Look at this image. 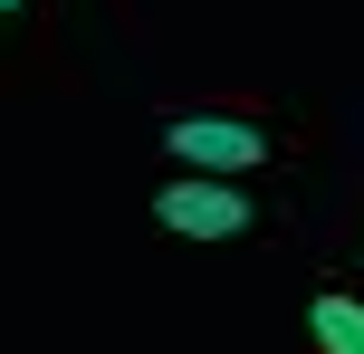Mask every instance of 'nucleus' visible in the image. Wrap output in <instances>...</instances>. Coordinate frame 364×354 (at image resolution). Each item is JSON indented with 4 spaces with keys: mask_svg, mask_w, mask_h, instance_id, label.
Here are the masks:
<instances>
[{
    "mask_svg": "<svg viewBox=\"0 0 364 354\" xmlns=\"http://www.w3.org/2000/svg\"><path fill=\"white\" fill-rule=\"evenodd\" d=\"M164 153L182 172H259L269 163V125H250V115H173L164 125Z\"/></svg>",
    "mask_w": 364,
    "mask_h": 354,
    "instance_id": "nucleus-1",
    "label": "nucleus"
},
{
    "mask_svg": "<svg viewBox=\"0 0 364 354\" xmlns=\"http://www.w3.org/2000/svg\"><path fill=\"white\" fill-rule=\"evenodd\" d=\"M154 221L182 230V240H240V230H250V192L220 182V172H201V182H164V192H154Z\"/></svg>",
    "mask_w": 364,
    "mask_h": 354,
    "instance_id": "nucleus-2",
    "label": "nucleus"
},
{
    "mask_svg": "<svg viewBox=\"0 0 364 354\" xmlns=\"http://www.w3.org/2000/svg\"><path fill=\"white\" fill-rule=\"evenodd\" d=\"M307 336H316V354H364V297H307Z\"/></svg>",
    "mask_w": 364,
    "mask_h": 354,
    "instance_id": "nucleus-3",
    "label": "nucleus"
},
{
    "mask_svg": "<svg viewBox=\"0 0 364 354\" xmlns=\"http://www.w3.org/2000/svg\"><path fill=\"white\" fill-rule=\"evenodd\" d=\"M0 10H29V0H0Z\"/></svg>",
    "mask_w": 364,
    "mask_h": 354,
    "instance_id": "nucleus-4",
    "label": "nucleus"
}]
</instances>
